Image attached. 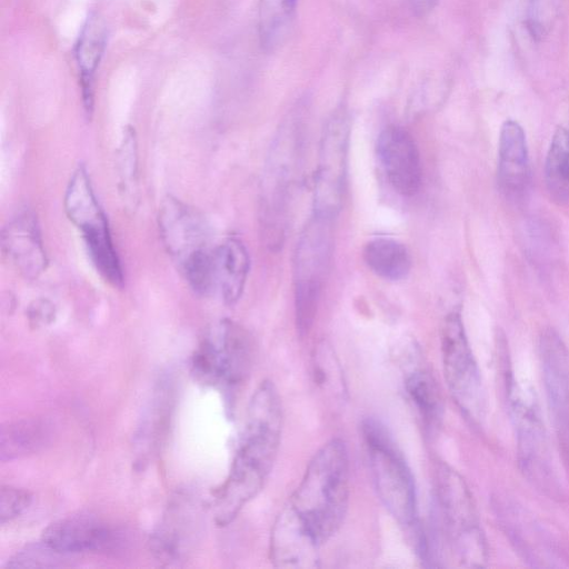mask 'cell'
Here are the masks:
<instances>
[{
    "mask_svg": "<svg viewBox=\"0 0 569 569\" xmlns=\"http://www.w3.org/2000/svg\"><path fill=\"white\" fill-rule=\"evenodd\" d=\"M348 502V450L343 440L335 438L313 455L273 526L320 550L341 526Z\"/></svg>",
    "mask_w": 569,
    "mask_h": 569,
    "instance_id": "cell-1",
    "label": "cell"
},
{
    "mask_svg": "<svg viewBox=\"0 0 569 569\" xmlns=\"http://www.w3.org/2000/svg\"><path fill=\"white\" fill-rule=\"evenodd\" d=\"M376 492L389 513L413 533L417 552H422L426 537L420 530L417 498L411 471L388 430L375 419L361 426Z\"/></svg>",
    "mask_w": 569,
    "mask_h": 569,
    "instance_id": "cell-2",
    "label": "cell"
},
{
    "mask_svg": "<svg viewBox=\"0 0 569 569\" xmlns=\"http://www.w3.org/2000/svg\"><path fill=\"white\" fill-rule=\"evenodd\" d=\"M282 408L274 385L262 381L247 410L244 430L229 475L238 482L261 490L280 446Z\"/></svg>",
    "mask_w": 569,
    "mask_h": 569,
    "instance_id": "cell-3",
    "label": "cell"
},
{
    "mask_svg": "<svg viewBox=\"0 0 569 569\" xmlns=\"http://www.w3.org/2000/svg\"><path fill=\"white\" fill-rule=\"evenodd\" d=\"M302 148V113L296 110L282 123L264 169L261 222L270 247L281 244L283 239L288 207L300 171Z\"/></svg>",
    "mask_w": 569,
    "mask_h": 569,
    "instance_id": "cell-4",
    "label": "cell"
},
{
    "mask_svg": "<svg viewBox=\"0 0 569 569\" xmlns=\"http://www.w3.org/2000/svg\"><path fill=\"white\" fill-rule=\"evenodd\" d=\"M435 490L452 559L460 567H485L488 561L487 540L465 479L453 468L439 461L435 467Z\"/></svg>",
    "mask_w": 569,
    "mask_h": 569,
    "instance_id": "cell-5",
    "label": "cell"
},
{
    "mask_svg": "<svg viewBox=\"0 0 569 569\" xmlns=\"http://www.w3.org/2000/svg\"><path fill=\"white\" fill-rule=\"evenodd\" d=\"M158 226L162 243L194 290L207 289L213 279L214 249L203 217L181 200L167 196L160 204Z\"/></svg>",
    "mask_w": 569,
    "mask_h": 569,
    "instance_id": "cell-6",
    "label": "cell"
},
{
    "mask_svg": "<svg viewBox=\"0 0 569 569\" xmlns=\"http://www.w3.org/2000/svg\"><path fill=\"white\" fill-rule=\"evenodd\" d=\"M63 207L68 219L81 232L97 271L111 286L121 288L123 272L108 219L93 191L88 171L82 164L78 166L70 177Z\"/></svg>",
    "mask_w": 569,
    "mask_h": 569,
    "instance_id": "cell-7",
    "label": "cell"
},
{
    "mask_svg": "<svg viewBox=\"0 0 569 569\" xmlns=\"http://www.w3.org/2000/svg\"><path fill=\"white\" fill-rule=\"evenodd\" d=\"M250 360L251 343L247 332L224 319L206 330L191 356L190 371L201 385L232 390L246 378Z\"/></svg>",
    "mask_w": 569,
    "mask_h": 569,
    "instance_id": "cell-8",
    "label": "cell"
},
{
    "mask_svg": "<svg viewBox=\"0 0 569 569\" xmlns=\"http://www.w3.org/2000/svg\"><path fill=\"white\" fill-rule=\"evenodd\" d=\"M332 219L313 214L295 253L296 321L301 336L310 330L332 252Z\"/></svg>",
    "mask_w": 569,
    "mask_h": 569,
    "instance_id": "cell-9",
    "label": "cell"
},
{
    "mask_svg": "<svg viewBox=\"0 0 569 569\" xmlns=\"http://www.w3.org/2000/svg\"><path fill=\"white\" fill-rule=\"evenodd\" d=\"M507 397L519 467L539 488L551 490L553 476L550 452L536 393L532 388L511 377L508 380Z\"/></svg>",
    "mask_w": 569,
    "mask_h": 569,
    "instance_id": "cell-10",
    "label": "cell"
},
{
    "mask_svg": "<svg viewBox=\"0 0 569 569\" xmlns=\"http://www.w3.org/2000/svg\"><path fill=\"white\" fill-rule=\"evenodd\" d=\"M440 340L448 389L463 416L479 425L486 412L485 389L459 312L446 317Z\"/></svg>",
    "mask_w": 569,
    "mask_h": 569,
    "instance_id": "cell-11",
    "label": "cell"
},
{
    "mask_svg": "<svg viewBox=\"0 0 569 569\" xmlns=\"http://www.w3.org/2000/svg\"><path fill=\"white\" fill-rule=\"evenodd\" d=\"M349 132V116L343 108H338L328 119L320 141L313 200V214L319 217L333 219L341 208Z\"/></svg>",
    "mask_w": 569,
    "mask_h": 569,
    "instance_id": "cell-12",
    "label": "cell"
},
{
    "mask_svg": "<svg viewBox=\"0 0 569 569\" xmlns=\"http://www.w3.org/2000/svg\"><path fill=\"white\" fill-rule=\"evenodd\" d=\"M199 526L197 500L189 492H177L150 536V551L166 565L183 560L196 541Z\"/></svg>",
    "mask_w": 569,
    "mask_h": 569,
    "instance_id": "cell-13",
    "label": "cell"
},
{
    "mask_svg": "<svg viewBox=\"0 0 569 569\" xmlns=\"http://www.w3.org/2000/svg\"><path fill=\"white\" fill-rule=\"evenodd\" d=\"M41 540L67 556L113 549L121 542V536L97 516L79 512L51 522L42 531Z\"/></svg>",
    "mask_w": 569,
    "mask_h": 569,
    "instance_id": "cell-14",
    "label": "cell"
},
{
    "mask_svg": "<svg viewBox=\"0 0 569 569\" xmlns=\"http://www.w3.org/2000/svg\"><path fill=\"white\" fill-rule=\"evenodd\" d=\"M539 357L553 422L569 448V352L555 330L547 329L541 333Z\"/></svg>",
    "mask_w": 569,
    "mask_h": 569,
    "instance_id": "cell-15",
    "label": "cell"
},
{
    "mask_svg": "<svg viewBox=\"0 0 569 569\" xmlns=\"http://www.w3.org/2000/svg\"><path fill=\"white\" fill-rule=\"evenodd\" d=\"M377 153L392 188L402 196L416 194L422 182L418 147L412 136L399 126H389L379 134Z\"/></svg>",
    "mask_w": 569,
    "mask_h": 569,
    "instance_id": "cell-16",
    "label": "cell"
},
{
    "mask_svg": "<svg viewBox=\"0 0 569 569\" xmlns=\"http://www.w3.org/2000/svg\"><path fill=\"white\" fill-rule=\"evenodd\" d=\"M1 248L9 262L26 279L38 278L48 264L38 219L30 209L17 212L3 227Z\"/></svg>",
    "mask_w": 569,
    "mask_h": 569,
    "instance_id": "cell-17",
    "label": "cell"
},
{
    "mask_svg": "<svg viewBox=\"0 0 569 569\" xmlns=\"http://www.w3.org/2000/svg\"><path fill=\"white\" fill-rule=\"evenodd\" d=\"M498 182L510 199L522 197L529 184V158L526 134L515 120L503 122L498 144Z\"/></svg>",
    "mask_w": 569,
    "mask_h": 569,
    "instance_id": "cell-18",
    "label": "cell"
},
{
    "mask_svg": "<svg viewBox=\"0 0 569 569\" xmlns=\"http://www.w3.org/2000/svg\"><path fill=\"white\" fill-rule=\"evenodd\" d=\"M250 267L243 242L229 237L214 249V286L224 303L232 306L241 297Z\"/></svg>",
    "mask_w": 569,
    "mask_h": 569,
    "instance_id": "cell-19",
    "label": "cell"
},
{
    "mask_svg": "<svg viewBox=\"0 0 569 569\" xmlns=\"http://www.w3.org/2000/svg\"><path fill=\"white\" fill-rule=\"evenodd\" d=\"M53 438V425L47 418H22L4 423L0 431V459L10 461L44 449Z\"/></svg>",
    "mask_w": 569,
    "mask_h": 569,
    "instance_id": "cell-20",
    "label": "cell"
},
{
    "mask_svg": "<svg viewBox=\"0 0 569 569\" xmlns=\"http://www.w3.org/2000/svg\"><path fill=\"white\" fill-rule=\"evenodd\" d=\"M107 42V31L100 19L91 17L83 27L76 46V60L81 72L84 110L93 109V74L101 60Z\"/></svg>",
    "mask_w": 569,
    "mask_h": 569,
    "instance_id": "cell-21",
    "label": "cell"
},
{
    "mask_svg": "<svg viewBox=\"0 0 569 569\" xmlns=\"http://www.w3.org/2000/svg\"><path fill=\"white\" fill-rule=\"evenodd\" d=\"M366 264L379 277L387 280L405 278L411 267V258L403 243L391 238H375L363 248Z\"/></svg>",
    "mask_w": 569,
    "mask_h": 569,
    "instance_id": "cell-22",
    "label": "cell"
},
{
    "mask_svg": "<svg viewBox=\"0 0 569 569\" xmlns=\"http://www.w3.org/2000/svg\"><path fill=\"white\" fill-rule=\"evenodd\" d=\"M298 0H259L258 32L261 47L278 49L287 39Z\"/></svg>",
    "mask_w": 569,
    "mask_h": 569,
    "instance_id": "cell-23",
    "label": "cell"
},
{
    "mask_svg": "<svg viewBox=\"0 0 569 569\" xmlns=\"http://www.w3.org/2000/svg\"><path fill=\"white\" fill-rule=\"evenodd\" d=\"M548 192L553 201L569 203V131L558 127L555 131L545 164Z\"/></svg>",
    "mask_w": 569,
    "mask_h": 569,
    "instance_id": "cell-24",
    "label": "cell"
},
{
    "mask_svg": "<svg viewBox=\"0 0 569 569\" xmlns=\"http://www.w3.org/2000/svg\"><path fill=\"white\" fill-rule=\"evenodd\" d=\"M119 192L129 209L139 199L138 143L132 128H126L117 151Z\"/></svg>",
    "mask_w": 569,
    "mask_h": 569,
    "instance_id": "cell-25",
    "label": "cell"
},
{
    "mask_svg": "<svg viewBox=\"0 0 569 569\" xmlns=\"http://www.w3.org/2000/svg\"><path fill=\"white\" fill-rule=\"evenodd\" d=\"M406 391L428 429L435 428L441 417V399L433 378L426 371L411 372L405 382Z\"/></svg>",
    "mask_w": 569,
    "mask_h": 569,
    "instance_id": "cell-26",
    "label": "cell"
},
{
    "mask_svg": "<svg viewBox=\"0 0 569 569\" xmlns=\"http://www.w3.org/2000/svg\"><path fill=\"white\" fill-rule=\"evenodd\" d=\"M62 557L66 555L59 553L46 545L42 540L37 543L26 546L10 558L6 568H51L62 566Z\"/></svg>",
    "mask_w": 569,
    "mask_h": 569,
    "instance_id": "cell-27",
    "label": "cell"
},
{
    "mask_svg": "<svg viewBox=\"0 0 569 569\" xmlns=\"http://www.w3.org/2000/svg\"><path fill=\"white\" fill-rule=\"evenodd\" d=\"M31 493L22 488L2 485L0 488V522L4 525L22 515L31 505Z\"/></svg>",
    "mask_w": 569,
    "mask_h": 569,
    "instance_id": "cell-28",
    "label": "cell"
},
{
    "mask_svg": "<svg viewBox=\"0 0 569 569\" xmlns=\"http://www.w3.org/2000/svg\"><path fill=\"white\" fill-rule=\"evenodd\" d=\"M27 318L32 328L46 327L54 320L56 307L49 299L39 298L29 305Z\"/></svg>",
    "mask_w": 569,
    "mask_h": 569,
    "instance_id": "cell-29",
    "label": "cell"
},
{
    "mask_svg": "<svg viewBox=\"0 0 569 569\" xmlns=\"http://www.w3.org/2000/svg\"><path fill=\"white\" fill-rule=\"evenodd\" d=\"M408 2L416 16L425 17L435 8L438 0H408Z\"/></svg>",
    "mask_w": 569,
    "mask_h": 569,
    "instance_id": "cell-30",
    "label": "cell"
}]
</instances>
